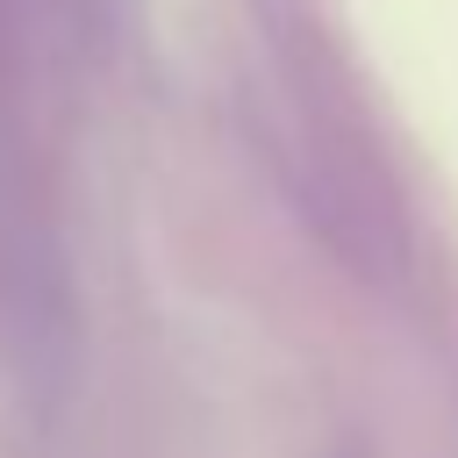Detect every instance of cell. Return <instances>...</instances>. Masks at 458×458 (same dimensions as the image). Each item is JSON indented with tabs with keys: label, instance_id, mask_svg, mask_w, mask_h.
Returning a JSON list of instances; mask_svg holds the SVG:
<instances>
[]
</instances>
